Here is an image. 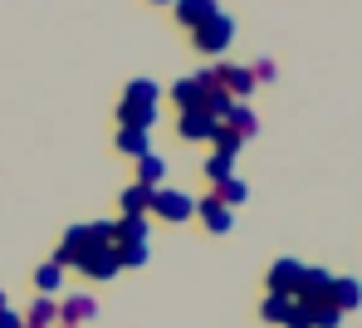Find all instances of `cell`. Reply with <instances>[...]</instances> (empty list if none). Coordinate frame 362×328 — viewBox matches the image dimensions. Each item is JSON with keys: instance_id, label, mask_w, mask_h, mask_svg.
Listing matches in <instances>:
<instances>
[{"instance_id": "obj_1", "label": "cell", "mask_w": 362, "mask_h": 328, "mask_svg": "<svg viewBox=\"0 0 362 328\" xmlns=\"http://www.w3.org/2000/svg\"><path fill=\"white\" fill-rule=\"evenodd\" d=\"M191 45H196V54H226V49L235 45V15L216 10L211 20H201V25L191 30Z\"/></svg>"}, {"instance_id": "obj_2", "label": "cell", "mask_w": 362, "mask_h": 328, "mask_svg": "<svg viewBox=\"0 0 362 328\" xmlns=\"http://www.w3.org/2000/svg\"><path fill=\"white\" fill-rule=\"evenodd\" d=\"M147 216L181 226V221H191V216H196V201L186 197V192H177V187H157V192H152V201H147Z\"/></svg>"}, {"instance_id": "obj_3", "label": "cell", "mask_w": 362, "mask_h": 328, "mask_svg": "<svg viewBox=\"0 0 362 328\" xmlns=\"http://www.w3.org/2000/svg\"><path fill=\"white\" fill-rule=\"evenodd\" d=\"M118 128L152 132V128H157V103H147V98H132V93L122 88V98H118Z\"/></svg>"}, {"instance_id": "obj_4", "label": "cell", "mask_w": 362, "mask_h": 328, "mask_svg": "<svg viewBox=\"0 0 362 328\" xmlns=\"http://www.w3.org/2000/svg\"><path fill=\"white\" fill-rule=\"evenodd\" d=\"M83 279H93V284H108V279H118L122 274V264H118V250L113 245H103V250H88L83 260L74 264Z\"/></svg>"}, {"instance_id": "obj_5", "label": "cell", "mask_w": 362, "mask_h": 328, "mask_svg": "<svg viewBox=\"0 0 362 328\" xmlns=\"http://www.w3.org/2000/svg\"><path fill=\"white\" fill-rule=\"evenodd\" d=\"M88 250H93V235H88V221H78V226H69V230H64L59 250H54V264H59V269H74Z\"/></svg>"}, {"instance_id": "obj_6", "label": "cell", "mask_w": 362, "mask_h": 328, "mask_svg": "<svg viewBox=\"0 0 362 328\" xmlns=\"http://www.w3.org/2000/svg\"><path fill=\"white\" fill-rule=\"evenodd\" d=\"M328 289H333V274L328 269H318V264H303L299 274V289H294V304H328Z\"/></svg>"}, {"instance_id": "obj_7", "label": "cell", "mask_w": 362, "mask_h": 328, "mask_svg": "<svg viewBox=\"0 0 362 328\" xmlns=\"http://www.w3.org/2000/svg\"><path fill=\"white\" fill-rule=\"evenodd\" d=\"M299 274H303V260L284 255V260L269 264V274H264V289H269V294H284V299H294V289H299Z\"/></svg>"}, {"instance_id": "obj_8", "label": "cell", "mask_w": 362, "mask_h": 328, "mask_svg": "<svg viewBox=\"0 0 362 328\" xmlns=\"http://www.w3.org/2000/svg\"><path fill=\"white\" fill-rule=\"evenodd\" d=\"M216 83H221L235 103H250V93L259 88V83H255V74H250L245 64H216Z\"/></svg>"}, {"instance_id": "obj_9", "label": "cell", "mask_w": 362, "mask_h": 328, "mask_svg": "<svg viewBox=\"0 0 362 328\" xmlns=\"http://www.w3.org/2000/svg\"><path fill=\"white\" fill-rule=\"evenodd\" d=\"M196 221H201L211 235H230V230H235V211H230L226 201H216V197L196 201Z\"/></svg>"}, {"instance_id": "obj_10", "label": "cell", "mask_w": 362, "mask_h": 328, "mask_svg": "<svg viewBox=\"0 0 362 328\" xmlns=\"http://www.w3.org/2000/svg\"><path fill=\"white\" fill-rule=\"evenodd\" d=\"M98 319V299L93 294H69V299H59V324L64 328H83Z\"/></svg>"}, {"instance_id": "obj_11", "label": "cell", "mask_w": 362, "mask_h": 328, "mask_svg": "<svg viewBox=\"0 0 362 328\" xmlns=\"http://www.w3.org/2000/svg\"><path fill=\"white\" fill-rule=\"evenodd\" d=\"M328 304H333L338 314H353V309H362V279H353V274H333Z\"/></svg>"}, {"instance_id": "obj_12", "label": "cell", "mask_w": 362, "mask_h": 328, "mask_svg": "<svg viewBox=\"0 0 362 328\" xmlns=\"http://www.w3.org/2000/svg\"><path fill=\"white\" fill-rule=\"evenodd\" d=\"M20 319H25V328H54V324H59V299L35 294V299L20 309Z\"/></svg>"}, {"instance_id": "obj_13", "label": "cell", "mask_w": 362, "mask_h": 328, "mask_svg": "<svg viewBox=\"0 0 362 328\" xmlns=\"http://www.w3.org/2000/svg\"><path fill=\"white\" fill-rule=\"evenodd\" d=\"M177 132H181V142H211L216 118H211L206 108H191V113H181V118H177Z\"/></svg>"}, {"instance_id": "obj_14", "label": "cell", "mask_w": 362, "mask_h": 328, "mask_svg": "<svg viewBox=\"0 0 362 328\" xmlns=\"http://www.w3.org/2000/svg\"><path fill=\"white\" fill-rule=\"evenodd\" d=\"M216 10H221L216 0H177V5H172V20H177L181 30H196V25H201V20H211Z\"/></svg>"}, {"instance_id": "obj_15", "label": "cell", "mask_w": 362, "mask_h": 328, "mask_svg": "<svg viewBox=\"0 0 362 328\" xmlns=\"http://www.w3.org/2000/svg\"><path fill=\"white\" fill-rule=\"evenodd\" d=\"M137 240H152V221L147 216H118L113 221V245H137Z\"/></svg>"}, {"instance_id": "obj_16", "label": "cell", "mask_w": 362, "mask_h": 328, "mask_svg": "<svg viewBox=\"0 0 362 328\" xmlns=\"http://www.w3.org/2000/svg\"><path fill=\"white\" fill-rule=\"evenodd\" d=\"M132 182H137V187H147V192H157V187H167V162H162L157 152H147V157H137V172H132Z\"/></svg>"}, {"instance_id": "obj_17", "label": "cell", "mask_w": 362, "mask_h": 328, "mask_svg": "<svg viewBox=\"0 0 362 328\" xmlns=\"http://www.w3.org/2000/svg\"><path fill=\"white\" fill-rule=\"evenodd\" d=\"M226 128L235 132V137H245V142H250V137L259 132V118H255V108H250V103H235V108L226 113Z\"/></svg>"}, {"instance_id": "obj_18", "label": "cell", "mask_w": 362, "mask_h": 328, "mask_svg": "<svg viewBox=\"0 0 362 328\" xmlns=\"http://www.w3.org/2000/svg\"><path fill=\"white\" fill-rule=\"evenodd\" d=\"M172 103H177L181 113H191V108H201V103H206V93H201V83H196V78H177V83H172Z\"/></svg>"}, {"instance_id": "obj_19", "label": "cell", "mask_w": 362, "mask_h": 328, "mask_svg": "<svg viewBox=\"0 0 362 328\" xmlns=\"http://www.w3.org/2000/svg\"><path fill=\"white\" fill-rule=\"evenodd\" d=\"M118 152H122V157H132V162H137V157H147V152H152V132L118 128Z\"/></svg>"}, {"instance_id": "obj_20", "label": "cell", "mask_w": 362, "mask_h": 328, "mask_svg": "<svg viewBox=\"0 0 362 328\" xmlns=\"http://www.w3.org/2000/svg\"><path fill=\"white\" fill-rule=\"evenodd\" d=\"M211 152H221V157H230V162H235V157L245 152V137H235L226 123H216V132H211Z\"/></svg>"}, {"instance_id": "obj_21", "label": "cell", "mask_w": 362, "mask_h": 328, "mask_svg": "<svg viewBox=\"0 0 362 328\" xmlns=\"http://www.w3.org/2000/svg\"><path fill=\"white\" fill-rule=\"evenodd\" d=\"M201 177H206V182H211V192H216L221 182H230V177H235V162H230V157H221V152H211V157H206V167H201Z\"/></svg>"}, {"instance_id": "obj_22", "label": "cell", "mask_w": 362, "mask_h": 328, "mask_svg": "<svg viewBox=\"0 0 362 328\" xmlns=\"http://www.w3.org/2000/svg\"><path fill=\"white\" fill-rule=\"evenodd\" d=\"M211 197L226 201V206L235 211V206H245V201H250V182H245V177H230V182H221V187H216Z\"/></svg>"}, {"instance_id": "obj_23", "label": "cell", "mask_w": 362, "mask_h": 328, "mask_svg": "<svg viewBox=\"0 0 362 328\" xmlns=\"http://www.w3.org/2000/svg\"><path fill=\"white\" fill-rule=\"evenodd\" d=\"M54 289H64V269L54 260H45L35 269V294H49V299H54Z\"/></svg>"}, {"instance_id": "obj_24", "label": "cell", "mask_w": 362, "mask_h": 328, "mask_svg": "<svg viewBox=\"0 0 362 328\" xmlns=\"http://www.w3.org/2000/svg\"><path fill=\"white\" fill-rule=\"evenodd\" d=\"M289 309H294V299H284V294H264V304H259V319L279 328L284 319H289Z\"/></svg>"}, {"instance_id": "obj_25", "label": "cell", "mask_w": 362, "mask_h": 328, "mask_svg": "<svg viewBox=\"0 0 362 328\" xmlns=\"http://www.w3.org/2000/svg\"><path fill=\"white\" fill-rule=\"evenodd\" d=\"M147 201H152V192L132 182V187H127V192L118 197V211H122V216H147Z\"/></svg>"}, {"instance_id": "obj_26", "label": "cell", "mask_w": 362, "mask_h": 328, "mask_svg": "<svg viewBox=\"0 0 362 328\" xmlns=\"http://www.w3.org/2000/svg\"><path fill=\"white\" fill-rule=\"evenodd\" d=\"M118 250V264L122 269H142V264L152 260V240H137V245H113Z\"/></svg>"}, {"instance_id": "obj_27", "label": "cell", "mask_w": 362, "mask_h": 328, "mask_svg": "<svg viewBox=\"0 0 362 328\" xmlns=\"http://www.w3.org/2000/svg\"><path fill=\"white\" fill-rule=\"evenodd\" d=\"M303 309H308V304H303ZM308 324L313 328H343V314H338L333 304H313V309H308Z\"/></svg>"}, {"instance_id": "obj_28", "label": "cell", "mask_w": 362, "mask_h": 328, "mask_svg": "<svg viewBox=\"0 0 362 328\" xmlns=\"http://www.w3.org/2000/svg\"><path fill=\"white\" fill-rule=\"evenodd\" d=\"M127 93H132V98H147V103H162V83H157V78H132Z\"/></svg>"}, {"instance_id": "obj_29", "label": "cell", "mask_w": 362, "mask_h": 328, "mask_svg": "<svg viewBox=\"0 0 362 328\" xmlns=\"http://www.w3.org/2000/svg\"><path fill=\"white\" fill-rule=\"evenodd\" d=\"M250 74H255V83H274V74H279V64H274V59H259V64L250 69Z\"/></svg>"}, {"instance_id": "obj_30", "label": "cell", "mask_w": 362, "mask_h": 328, "mask_svg": "<svg viewBox=\"0 0 362 328\" xmlns=\"http://www.w3.org/2000/svg\"><path fill=\"white\" fill-rule=\"evenodd\" d=\"M279 328H313V324H308V309H303V304H294V309H289V319H284Z\"/></svg>"}, {"instance_id": "obj_31", "label": "cell", "mask_w": 362, "mask_h": 328, "mask_svg": "<svg viewBox=\"0 0 362 328\" xmlns=\"http://www.w3.org/2000/svg\"><path fill=\"white\" fill-rule=\"evenodd\" d=\"M0 328H25V319H20V309H0Z\"/></svg>"}, {"instance_id": "obj_32", "label": "cell", "mask_w": 362, "mask_h": 328, "mask_svg": "<svg viewBox=\"0 0 362 328\" xmlns=\"http://www.w3.org/2000/svg\"><path fill=\"white\" fill-rule=\"evenodd\" d=\"M0 309H10V294H5V289H0Z\"/></svg>"}, {"instance_id": "obj_33", "label": "cell", "mask_w": 362, "mask_h": 328, "mask_svg": "<svg viewBox=\"0 0 362 328\" xmlns=\"http://www.w3.org/2000/svg\"><path fill=\"white\" fill-rule=\"evenodd\" d=\"M147 5H177V0H147Z\"/></svg>"}, {"instance_id": "obj_34", "label": "cell", "mask_w": 362, "mask_h": 328, "mask_svg": "<svg viewBox=\"0 0 362 328\" xmlns=\"http://www.w3.org/2000/svg\"><path fill=\"white\" fill-rule=\"evenodd\" d=\"M59 328H64V324H59Z\"/></svg>"}]
</instances>
